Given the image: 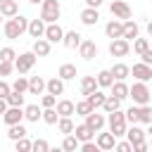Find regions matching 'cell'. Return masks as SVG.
<instances>
[{
    "label": "cell",
    "instance_id": "cell-1",
    "mask_svg": "<svg viewBox=\"0 0 152 152\" xmlns=\"http://www.w3.org/2000/svg\"><path fill=\"white\" fill-rule=\"evenodd\" d=\"M26 28H28V19H26L24 14H14V17H10V19L2 24L5 38H10V40H17V38H21V36L26 33Z\"/></svg>",
    "mask_w": 152,
    "mask_h": 152
},
{
    "label": "cell",
    "instance_id": "cell-2",
    "mask_svg": "<svg viewBox=\"0 0 152 152\" xmlns=\"http://www.w3.org/2000/svg\"><path fill=\"white\" fill-rule=\"evenodd\" d=\"M107 126H109V131L114 133V138H121V135H126L128 121H126V114L121 112V107L107 114Z\"/></svg>",
    "mask_w": 152,
    "mask_h": 152
},
{
    "label": "cell",
    "instance_id": "cell-3",
    "mask_svg": "<svg viewBox=\"0 0 152 152\" xmlns=\"http://www.w3.org/2000/svg\"><path fill=\"white\" fill-rule=\"evenodd\" d=\"M128 97L133 100V104H147L150 97H152V93H150V88H147L145 81H135L133 86H128Z\"/></svg>",
    "mask_w": 152,
    "mask_h": 152
},
{
    "label": "cell",
    "instance_id": "cell-4",
    "mask_svg": "<svg viewBox=\"0 0 152 152\" xmlns=\"http://www.w3.org/2000/svg\"><path fill=\"white\" fill-rule=\"evenodd\" d=\"M59 14H62V5H59V0H43V2H40V19H43L45 24L57 21Z\"/></svg>",
    "mask_w": 152,
    "mask_h": 152
},
{
    "label": "cell",
    "instance_id": "cell-5",
    "mask_svg": "<svg viewBox=\"0 0 152 152\" xmlns=\"http://www.w3.org/2000/svg\"><path fill=\"white\" fill-rule=\"evenodd\" d=\"M36 59H38V57H36V52H33V50L17 55V57H14V71H19V74H28V71L33 69Z\"/></svg>",
    "mask_w": 152,
    "mask_h": 152
},
{
    "label": "cell",
    "instance_id": "cell-6",
    "mask_svg": "<svg viewBox=\"0 0 152 152\" xmlns=\"http://www.w3.org/2000/svg\"><path fill=\"white\" fill-rule=\"evenodd\" d=\"M131 52V43L126 38H112L109 43V55L112 57H126Z\"/></svg>",
    "mask_w": 152,
    "mask_h": 152
},
{
    "label": "cell",
    "instance_id": "cell-7",
    "mask_svg": "<svg viewBox=\"0 0 152 152\" xmlns=\"http://www.w3.org/2000/svg\"><path fill=\"white\" fill-rule=\"evenodd\" d=\"M131 74H133V78L135 81H152V64H145V62H135L133 66H131Z\"/></svg>",
    "mask_w": 152,
    "mask_h": 152
},
{
    "label": "cell",
    "instance_id": "cell-8",
    "mask_svg": "<svg viewBox=\"0 0 152 152\" xmlns=\"http://www.w3.org/2000/svg\"><path fill=\"white\" fill-rule=\"evenodd\" d=\"M43 38H48L50 43H62V38H64V28H62L57 21L45 24V33H43Z\"/></svg>",
    "mask_w": 152,
    "mask_h": 152
},
{
    "label": "cell",
    "instance_id": "cell-9",
    "mask_svg": "<svg viewBox=\"0 0 152 152\" xmlns=\"http://www.w3.org/2000/svg\"><path fill=\"white\" fill-rule=\"evenodd\" d=\"M83 119H86V124H88L95 133H97V131H102V128H104V124H107V116H104V114H100L97 109H93V112H90V114H86Z\"/></svg>",
    "mask_w": 152,
    "mask_h": 152
},
{
    "label": "cell",
    "instance_id": "cell-10",
    "mask_svg": "<svg viewBox=\"0 0 152 152\" xmlns=\"http://www.w3.org/2000/svg\"><path fill=\"white\" fill-rule=\"evenodd\" d=\"M109 12H112L116 19H121V21L131 19V7H128L124 0H112V5H109Z\"/></svg>",
    "mask_w": 152,
    "mask_h": 152
},
{
    "label": "cell",
    "instance_id": "cell-11",
    "mask_svg": "<svg viewBox=\"0 0 152 152\" xmlns=\"http://www.w3.org/2000/svg\"><path fill=\"white\" fill-rule=\"evenodd\" d=\"M126 138H128V142L135 147V145H140V142H145V138H147V133L138 126V124H131V128H126Z\"/></svg>",
    "mask_w": 152,
    "mask_h": 152
},
{
    "label": "cell",
    "instance_id": "cell-12",
    "mask_svg": "<svg viewBox=\"0 0 152 152\" xmlns=\"http://www.w3.org/2000/svg\"><path fill=\"white\" fill-rule=\"evenodd\" d=\"M78 55H81L86 62L95 59V57H97V45H95V40H81V45H78Z\"/></svg>",
    "mask_w": 152,
    "mask_h": 152
},
{
    "label": "cell",
    "instance_id": "cell-13",
    "mask_svg": "<svg viewBox=\"0 0 152 152\" xmlns=\"http://www.w3.org/2000/svg\"><path fill=\"white\" fill-rule=\"evenodd\" d=\"M121 33H124V21L121 19H109L107 21V26H104V36L107 38H121Z\"/></svg>",
    "mask_w": 152,
    "mask_h": 152
},
{
    "label": "cell",
    "instance_id": "cell-14",
    "mask_svg": "<svg viewBox=\"0 0 152 152\" xmlns=\"http://www.w3.org/2000/svg\"><path fill=\"white\" fill-rule=\"evenodd\" d=\"M31 50L36 52V57H48V55H50V50H52V43H50L48 38H33Z\"/></svg>",
    "mask_w": 152,
    "mask_h": 152
},
{
    "label": "cell",
    "instance_id": "cell-15",
    "mask_svg": "<svg viewBox=\"0 0 152 152\" xmlns=\"http://www.w3.org/2000/svg\"><path fill=\"white\" fill-rule=\"evenodd\" d=\"M21 119H24V107H7V109H5V114H2V121H5L7 126L19 124Z\"/></svg>",
    "mask_w": 152,
    "mask_h": 152
},
{
    "label": "cell",
    "instance_id": "cell-16",
    "mask_svg": "<svg viewBox=\"0 0 152 152\" xmlns=\"http://www.w3.org/2000/svg\"><path fill=\"white\" fill-rule=\"evenodd\" d=\"M95 142H97V147L100 150H114V145H116V138H114V133L109 131V133H100L97 131V135H95Z\"/></svg>",
    "mask_w": 152,
    "mask_h": 152
},
{
    "label": "cell",
    "instance_id": "cell-17",
    "mask_svg": "<svg viewBox=\"0 0 152 152\" xmlns=\"http://www.w3.org/2000/svg\"><path fill=\"white\" fill-rule=\"evenodd\" d=\"M81 40H83V36H81L78 31H64V38H62V45H64L66 50H76V48L81 45Z\"/></svg>",
    "mask_w": 152,
    "mask_h": 152
},
{
    "label": "cell",
    "instance_id": "cell-18",
    "mask_svg": "<svg viewBox=\"0 0 152 152\" xmlns=\"http://www.w3.org/2000/svg\"><path fill=\"white\" fill-rule=\"evenodd\" d=\"M74 135H76V140H78V142H86V140H93V138H95V131L83 121V124L74 126Z\"/></svg>",
    "mask_w": 152,
    "mask_h": 152
},
{
    "label": "cell",
    "instance_id": "cell-19",
    "mask_svg": "<svg viewBox=\"0 0 152 152\" xmlns=\"http://www.w3.org/2000/svg\"><path fill=\"white\" fill-rule=\"evenodd\" d=\"M97 21H100L97 7H86V10L81 12V24H83V26H95Z\"/></svg>",
    "mask_w": 152,
    "mask_h": 152
},
{
    "label": "cell",
    "instance_id": "cell-20",
    "mask_svg": "<svg viewBox=\"0 0 152 152\" xmlns=\"http://www.w3.org/2000/svg\"><path fill=\"white\" fill-rule=\"evenodd\" d=\"M26 33H28L31 38H43V33H45V21H43V19H28Z\"/></svg>",
    "mask_w": 152,
    "mask_h": 152
},
{
    "label": "cell",
    "instance_id": "cell-21",
    "mask_svg": "<svg viewBox=\"0 0 152 152\" xmlns=\"http://www.w3.org/2000/svg\"><path fill=\"white\" fill-rule=\"evenodd\" d=\"M28 95H43L45 93V78H40V76H31L28 78V90H26Z\"/></svg>",
    "mask_w": 152,
    "mask_h": 152
},
{
    "label": "cell",
    "instance_id": "cell-22",
    "mask_svg": "<svg viewBox=\"0 0 152 152\" xmlns=\"http://www.w3.org/2000/svg\"><path fill=\"white\" fill-rule=\"evenodd\" d=\"M138 33H140V26H138L133 19H126V21H124V33H121V38H126V40L131 43L133 38H138Z\"/></svg>",
    "mask_w": 152,
    "mask_h": 152
},
{
    "label": "cell",
    "instance_id": "cell-23",
    "mask_svg": "<svg viewBox=\"0 0 152 152\" xmlns=\"http://www.w3.org/2000/svg\"><path fill=\"white\" fill-rule=\"evenodd\" d=\"M109 71H112L114 81H126V78L131 76V66H128V64H124V62H116Z\"/></svg>",
    "mask_w": 152,
    "mask_h": 152
},
{
    "label": "cell",
    "instance_id": "cell-24",
    "mask_svg": "<svg viewBox=\"0 0 152 152\" xmlns=\"http://www.w3.org/2000/svg\"><path fill=\"white\" fill-rule=\"evenodd\" d=\"M45 90L52 93V95H64V81L59 76H52V78L45 81Z\"/></svg>",
    "mask_w": 152,
    "mask_h": 152
},
{
    "label": "cell",
    "instance_id": "cell-25",
    "mask_svg": "<svg viewBox=\"0 0 152 152\" xmlns=\"http://www.w3.org/2000/svg\"><path fill=\"white\" fill-rule=\"evenodd\" d=\"M109 90H112L109 95H114V97H119L121 102H124V100L128 97V83H126V81H114V83L109 86Z\"/></svg>",
    "mask_w": 152,
    "mask_h": 152
},
{
    "label": "cell",
    "instance_id": "cell-26",
    "mask_svg": "<svg viewBox=\"0 0 152 152\" xmlns=\"http://www.w3.org/2000/svg\"><path fill=\"white\" fill-rule=\"evenodd\" d=\"M0 14H2L5 19L19 14V2H17V0H2V2H0Z\"/></svg>",
    "mask_w": 152,
    "mask_h": 152
},
{
    "label": "cell",
    "instance_id": "cell-27",
    "mask_svg": "<svg viewBox=\"0 0 152 152\" xmlns=\"http://www.w3.org/2000/svg\"><path fill=\"white\" fill-rule=\"evenodd\" d=\"M55 109H57L59 116H71V114H76V104H74L71 100H57Z\"/></svg>",
    "mask_w": 152,
    "mask_h": 152
},
{
    "label": "cell",
    "instance_id": "cell-28",
    "mask_svg": "<svg viewBox=\"0 0 152 152\" xmlns=\"http://www.w3.org/2000/svg\"><path fill=\"white\" fill-rule=\"evenodd\" d=\"M78 88H81V95L86 97V95H90L95 88H97V81H95V76H81V83H78Z\"/></svg>",
    "mask_w": 152,
    "mask_h": 152
},
{
    "label": "cell",
    "instance_id": "cell-29",
    "mask_svg": "<svg viewBox=\"0 0 152 152\" xmlns=\"http://www.w3.org/2000/svg\"><path fill=\"white\" fill-rule=\"evenodd\" d=\"M40 116H43V107H38V104H26V107H24V119H26V121L36 124Z\"/></svg>",
    "mask_w": 152,
    "mask_h": 152
},
{
    "label": "cell",
    "instance_id": "cell-30",
    "mask_svg": "<svg viewBox=\"0 0 152 152\" xmlns=\"http://www.w3.org/2000/svg\"><path fill=\"white\" fill-rule=\"evenodd\" d=\"M57 76H59L62 81H71V78H76V76H78V71H76V66H74V64H69V62H66V64H62V66H59Z\"/></svg>",
    "mask_w": 152,
    "mask_h": 152
},
{
    "label": "cell",
    "instance_id": "cell-31",
    "mask_svg": "<svg viewBox=\"0 0 152 152\" xmlns=\"http://www.w3.org/2000/svg\"><path fill=\"white\" fill-rule=\"evenodd\" d=\"M95 81H97V88H109V86L114 83V76H112L109 69H102V71H97Z\"/></svg>",
    "mask_w": 152,
    "mask_h": 152
},
{
    "label": "cell",
    "instance_id": "cell-32",
    "mask_svg": "<svg viewBox=\"0 0 152 152\" xmlns=\"http://www.w3.org/2000/svg\"><path fill=\"white\" fill-rule=\"evenodd\" d=\"M104 97H107V95H104L100 88H95L90 95H86V100L90 102V107H93V109H100V107H102V102H104Z\"/></svg>",
    "mask_w": 152,
    "mask_h": 152
},
{
    "label": "cell",
    "instance_id": "cell-33",
    "mask_svg": "<svg viewBox=\"0 0 152 152\" xmlns=\"http://www.w3.org/2000/svg\"><path fill=\"white\" fill-rule=\"evenodd\" d=\"M119 107H121V100H119V97H114V95H107L100 109H102L104 114H109V112H114V109H119Z\"/></svg>",
    "mask_w": 152,
    "mask_h": 152
},
{
    "label": "cell",
    "instance_id": "cell-34",
    "mask_svg": "<svg viewBox=\"0 0 152 152\" xmlns=\"http://www.w3.org/2000/svg\"><path fill=\"white\" fill-rule=\"evenodd\" d=\"M74 121H71V116H59L57 119V128H59V133H64V135H69V133H74Z\"/></svg>",
    "mask_w": 152,
    "mask_h": 152
},
{
    "label": "cell",
    "instance_id": "cell-35",
    "mask_svg": "<svg viewBox=\"0 0 152 152\" xmlns=\"http://www.w3.org/2000/svg\"><path fill=\"white\" fill-rule=\"evenodd\" d=\"M26 133H28V131H26V128H24V124L19 121V124H12V126H10L7 138H10V140H19V138H24Z\"/></svg>",
    "mask_w": 152,
    "mask_h": 152
},
{
    "label": "cell",
    "instance_id": "cell-36",
    "mask_svg": "<svg viewBox=\"0 0 152 152\" xmlns=\"http://www.w3.org/2000/svg\"><path fill=\"white\" fill-rule=\"evenodd\" d=\"M152 121V107L147 104H138V124H150Z\"/></svg>",
    "mask_w": 152,
    "mask_h": 152
},
{
    "label": "cell",
    "instance_id": "cell-37",
    "mask_svg": "<svg viewBox=\"0 0 152 152\" xmlns=\"http://www.w3.org/2000/svg\"><path fill=\"white\" fill-rule=\"evenodd\" d=\"M24 95H26V93H17V90H10V95H7L5 100H7V104H10V107H24V100H26Z\"/></svg>",
    "mask_w": 152,
    "mask_h": 152
},
{
    "label": "cell",
    "instance_id": "cell-38",
    "mask_svg": "<svg viewBox=\"0 0 152 152\" xmlns=\"http://www.w3.org/2000/svg\"><path fill=\"white\" fill-rule=\"evenodd\" d=\"M45 124H50V126H55L57 124V119H59V114H57V109L55 107H43V116H40Z\"/></svg>",
    "mask_w": 152,
    "mask_h": 152
},
{
    "label": "cell",
    "instance_id": "cell-39",
    "mask_svg": "<svg viewBox=\"0 0 152 152\" xmlns=\"http://www.w3.org/2000/svg\"><path fill=\"white\" fill-rule=\"evenodd\" d=\"M78 140H76V135L74 133H69V135H64V140H62V150H66V152H74V150H78Z\"/></svg>",
    "mask_w": 152,
    "mask_h": 152
},
{
    "label": "cell",
    "instance_id": "cell-40",
    "mask_svg": "<svg viewBox=\"0 0 152 152\" xmlns=\"http://www.w3.org/2000/svg\"><path fill=\"white\" fill-rule=\"evenodd\" d=\"M12 90H17V93H26V90H28V78H26L24 74H19V76L14 78V83H12Z\"/></svg>",
    "mask_w": 152,
    "mask_h": 152
},
{
    "label": "cell",
    "instance_id": "cell-41",
    "mask_svg": "<svg viewBox=\"0 0 152 152\" xmlns=\"http://www.w3.org/2000/svg\"><path fill=\"white\" fill-rule=\"evenodd\" d=\"M131 43H133V52H135V55H140V52H145V50L150 48V40H147V38H133Z\"/></svg>",
    "mask_w": 152,
    "mask_h": 152
},
{
    "label": "cell",
    "instance_id": "cell-42",
    "mask_svg": "<svg viewBox=\"0 0 152 152\" xmlns=\"http://www.w3.org/2000/svg\"><path fill=\"white\" fill-rule=\"evenodd\" d=\"M90 112H93V107H90V102H88L86 97H83L81 102H76V114H78V116H86V114H90Z\"/></svg>",
    "mask_w": 152,
    "mask_h": 152
},
{
    "label": "cell",
    "instance_id": "cell-43",
    "mask_svg": "<svg viewBox=\"0 0 152 152\" xmlns=\"http://www.w3.org/2000/svg\"><path fill=\"white\" fill-rule=\"evenodd\" d=\"M55 104H57V95H52V93L40 95V107H55Z\"/></svg>",
    "mask_w": 152,
    "mask_h": 152
},
{
    "label": "cell",
    "instance_id": "cell-44",
    "mask_svg": "<svg viewBox=\"0 0 152 152\" xmlns=\"http://www.w3.org/2000/svg\"><path fill=\"white\" fill-rule=\"evenodd\" d=\"M31 150H33V152H48V150H50V145H48V140L38 138V140H33V142H31Z\"/></svg>",
    "mask_w": 152,
    "mask_h": 152
},
{
    "label": "cell",
    "instance_id": "cell-45",
    "mask_svg": "<svg viewBox=\"0 0 152 152\" xmlns=\"http://www.w3.org/2000/svg\"><path fill=\"white\" fill-rule=\"evenodd\" d=\"M14 57H17V52H14V48H2L0 50V59H5V62H14Z\"/></svg>",
    "mask_w": 152,
    "mask_h": 152
},
{
    "label": "cell",
    "instance_id": "cell-46",
    "mask_svg": "<svg viewBox=\"0 0 152 152\" xmlns=\"http://www.w3.org/2000/svg\"><path fill=\"white\" fill-rule=\"evenodd\" d=\"M124 114H126V121H128V124H138V104L128 107Z\"/></svg>",
    "mask_w": 152,
    "mask_h": 152
},
{
    "label": "cell",
    "instance_id": "cell-47",
    "mask_svg": "<svg viewBox=\"0 0 152 152\" xmlns=\"http://www.w3.org/2000/svg\"><path fill=\"white\" fill-rule=\"evenodd\" d=\"M14 147H17V152H28L31 150V140H26V135H24V138L14 140Z\"/></svg>",
    "mask_w": 152,
    "mask_h": 152
},
{
    "label": "cell",
    "instance_id": "cell-48",
    "mask_svg": "<svg viewBox=\"0 0 152 152\" xmlns=\"http://www.w3.org/2000/svg\"><path fill=\"white\" fill-rule=\"evenodd\" d=\"M14 71V62H5V59H0V78L2 76H10Z\"/></svg>",
    "mask_w": 152,
    "mask_h": 152
},
{
    "label": "cell",
    "instance_id": "cell-49",
    "mask_svg": "<svg viewBox=\"0 0 152 152\" xmlns=\"http://www.w3.org/2000/svg\"><path fill=\"white\" fill-rule=\"evenodd\" d=\"M78 147H81L83 152H97V150H100V147H97V142H95V138H93V140H86V142H81Z\"/></svg>",
    "mask_w": 152,
    "mask_h": 152
},
{
    "label": "cell",
    "instance_id": "cell-50",
    "mask_svg": "<svg viewBox=\"0 0 152 152\" xmlns=\"http://www.w3.org/2000/svg\"><path fill=\"white\" fill-rule=\"evenodd\" d=\"M114 150H119V152H133V145H131L128 140H121V142L114 145Z\"/></svg>",
    "mask_w": 152,
    "mask_h": 152
},
{
    "label": "cell",
    "instance_id": "cell-51",
    "mask_svg": "<svg viewBox=\"0 0 152 152\" xmlns=\"http://www.w3.org/2000/svg\"><path fill=\"white\" fill-rule=\"evenodd\" d=\"M138 57H140V62H145V64H152V48H147V50H145V52H140Z\"/></svg>",
    "mask_w": 152,
    "mask_h": 152
},
{
    "label": "cell",
    "instance_id": "cell-52",
    "mask_svg": "<svg viewBox=\"0 0 152 152\" xmlns=\"http://www.w3.org/2000/svg\"><path fill=\"white\" fill-rule=\"evenodd\" d=\"M10 90H12V86H10V83H5V81L0 78V97H7V95H10Z\"/></svg>",
    "mask_w": 152,
    "mask_h": 152
},
{
    "label": "cell",
    "instance_id": "cell-53",
    "mask_svg": "<svg viewBox=\"0 0 152 152\" xmlns=\"http://www.w3.org/2000/svg\"><path fill=\"white\" fill-rule=\"evenodd\" d=\"M147 147H150L147 142H140V145H135V147H133V152H147Z\"/></svg>",
    "mask_w": 152,
    "mask_h": 152
},
{
    "label": "cell",
    "instance_id": "cell-54",
    "mask_svg": "<svg viewBox=\"0 0 152 152\" xmlns=\"http://www.w3.org/2000/svg\"><path fill=\"white\" fill-rule=\"evenodd\" d=\"M104 0H86V7H100Z\"/></svg>",
    "mask_w": 152,
    "mask_h": 152
},
{
    "label": "cell",
    "instance_id": "cell-55",
    "mask_svg": "<svg viewBox=\"0 0 152 152\" xmlns=\"http://www.w3.org/2000/svg\"><path fill=\"white\" fill-rule=\"evenodd\" d=\"M7 107H10V104H7V100H5V97H0V116L5 114V109H7Z\"/></svg>",
    "mask_w": 152,
    "mask_h": 152
},
{
    "label": "cell",
    "instance_id": "cell-56",
    "mask_svg": "<svg viewBox=\"0 0 152 152\" xmlns=\"http://www.w3.org/2000/svg\"><path fill=\"white\" fill-rule=\"evenodd\" d=\"M145 133H147V135H150V140H152V121L147 124V131H145Z\"/></svg>",
    "mask_w": 152,
    "mask_h": 152
},
{
    "label": "cell",
    "instance_id": "cell-57",
    "mask_svg": "<svg viewBox=\"0 0 152 152\" xmlns=\"http://www.w3.org/2000/svg\"><path fill=\"white\" fill-rule=\"evenodd\" d=\"M147 36H150V38H152V19H150V21H147Z\"/></svg>",
    "mask_w": 152,
    "mask_h": 152
},
{
    "label": "cell",
    "instance_id": "cell-58",
    "mask_svg": "<svg viewBox=\"0 0 152 152\" xmlns=\"http://www.w3.org/2000/svg\"><path fill=\"white\" fill-rule=\"evenodd\" d=\"M28 2H31V5H40L43 0H28Z\"/></svg>",
    "mask_w": 152,
    "mask_h": 152
},
{
    "label": "cell",
    "instance_id": "cell-59",
    "mask_svg": "<svg viewBox=\"0 0 152 152\" xmlns=\"http://www.w3.org/2000/svg\"><path fill=\"white\" fill-rule=\"evenodd\" d=\"M2 19H5V17H2V14H0V24H2Z\"/></svg>",
    "mask_w": 152,
    "mask_h": 152
},
{
    "label": "cell",
    "instance_id": "cell-60",
    "mask_svg": "<svg viewBox=\"0 0 152 152\" xmlns=\"http://www.w3.org/2000/svg\"><path fill=\"white\" fill-rule=\"evenodd\" d=\"M150 2H152V0H150Z\"/></svg>",
    "mask_w": 152,
    "mask_h": 152
},
{
    "label": "cell",
    "instance_id": "cell-61",
    "mask_svg": "<svg viewBox=\"0 0 152 152\" xmlns=\"http://www.w3.org/2000/svg\"><path fill=\"white\" fill-rule=\"evenodd\" d=\"M17 2H19V0H17Z\"/></svg>",
    "mask_w": 152,
    "mask_h": 152
},
{
    "label": "cell",
    "instance_id": "cell-62",
    "mask_svg": "<svg viewBox=\"0 0 152 152\" xmlns=\"http://www.w3.org/2000/svg\"><path fill=\"white\" fill-rule=\"evenodd\" d=\"M0 2H2V0H0Z\"/></svg>",
    "mask_w": 152,
    "mask_h": 152
}]
</instances>
